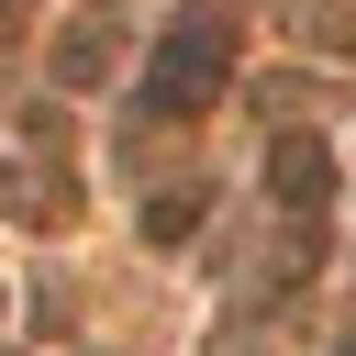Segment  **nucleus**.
I'll use <instances>...</instances> for the list:
<instances>
[{"label":"nucleus","instance_id":"obj_3","mask_svg":"<svg viewBox=\"0 0 356 356\" xmlns=\"http://www.w3.org/2000/svg\"><path fill=\"white\" fill-rule=\"evenodd\" d=\"M189 222H200V189H178V200H145V234H156V245H178Z\"/></svg>","mask_w":356,"mask_h":356},{"label":"nucleus","instance_id":"obj_2","mask_svg":"<svg viewBox=\"0 0 356 356\" xmlns=\"http://www.w3.org/2000/svg\"><path fill=\"white\" fill-rule=\"evenodd\" d=\"M267 189H278L289 211H323V189H334V156H323L312 134H278V145H267Z\"/></svg>","mask_w":356,"mask_h":356},{"label":"nucleus","instance_id":"obj_4","mask_svg":"<svg viewBox=\"0 0 356 356\" xmlns=\"http://www.w3.org/2000/svg\"><path fill=\"white\" fill-rule=\"evenodd\" d=\"M22 11H33V0H0V33H22Z\"/></svg>","mask_w":356,"mask_h":356},{"label":"nucleus","instance_id":"obj_1","mask_svg":"<svg viewBox=\"0 0 356 356\" xmlns=\"http://www.w3.org/2000/svg\"><path fill=\"white\" fill-rule=\"evenodd\" d=\"M222 78H234L222 22H189V33H167V44H156V89H145V100H156V111H200Z\"/></svg>","mask_w":356,"mask_h":356}]
</instances>
